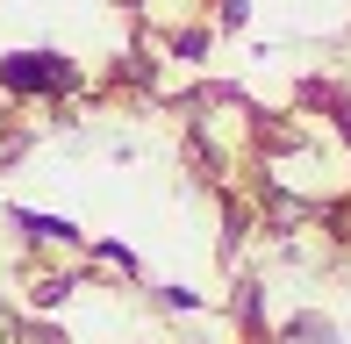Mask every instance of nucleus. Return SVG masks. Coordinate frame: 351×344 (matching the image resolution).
Wrapping results in <instances>:
<instances>
[{"mask_svg":"<svg viewBox=\"0 0 351 344\" xmlns=\"http://www.w3.org/2000/svg\"><path fill=\"white\" fill-rule=\"evenodd\" d=\"M294 337H301V344H337V330H330V323H315V316H301Z\"/></svg>","mask_w":351,"mask_h":344,"instance_id":"3","label":"nucleus"},{"mask_svg":"<svg viewBox=\"0 0 351 344\" xmlns=\"http://www.w3.org/2000/svg\"><path fill=\"white\" fill-rule=\"evenodd\" d=\"M14 223H22L29 237H51V244H72V237H79V230L65 223V215H29V208H22V215H14Z\"/></svg>","mask_w":351,"mask_h":344,"instance_id":"2","label":"nucleus"},{"mask_svg":"<svg viewBox=\"0 0 351 344\" xmlns=\"http://www.w3.org/2000/svg\"><path fill=\"white\" fill-rule=\"evenodd\" d=\"M0 86L8 93H72L79 65L58 51H14V58H0Z\"/></svg>","mask_w":351,"mask_h":344,"instance_id":"1","label":"nucleus"},{"mask_svg":"<svg viewBox=\"0 0 351 344\" xmlns=\"http://www.w3.org/2000/svg\"><path fill=\"white\" fill-rule=\"evenodd\" d=\"M244 14H251V0H222V29H237Z\"/></svg>","mask_w":351,"mask_h":344,"instance_id":"5","label":"nucleus"},{"mask_svg":"<svg viewBox=\"0 0 351 344\" xmlns=\"http://www.w3.org/2000/svg\"><path fill=\"white\" fill-rule=\"evenodd\" d=\"M172 51H180V58H201V51H208V29H180V36H172Z\"/></svg>","mask_w":351,"mask_h":344,"instance_id":"4","label":"nucleus"}]
</instances>
